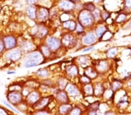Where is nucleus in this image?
Returning <instances> with one entry per match:
<instances>
[{
	"mask_svg": "<svg viewBox=\"0 0 131 115\" xmlns=\"http://www.w3.org/2000/svg\"><path fill=\"white\" fill-rule=\"evenodd\" d=\"M72 62L83 69L93 65V59L88 54L78 55L73 58Z\"/></svg>",
	"mask_w": 131,
	"mask_h": 115,
	"instance_id": "obj_13",
	"label": "nucleus"
},
{
	"mask_svg": "<svg viewBox=\"0 0 131 115\" xmlns=\"http://www.w3.org/2000/svg\"><path fill=\"white\" fill-rule=\"evenodd\" d=\"M83 74L88 77L92 81L97 80L100 77V74L93 65L89 66L84 69Z\"/></svg>",
	"mask_w": 131,
	"mask_h": 115,
	"instance_id": "obj_24",
	"label": "nucleus"
},
{
	"mask_svg": "<svg viewBox=\"0 0 131 115\" xmlns=\"http://www.w3.org/2000/svg\"><path fill=\"white\" fill-rule=\"evenodd\" d=\"M55 80H56V87L60 90H65L67 84L70 81L64 75L58 76Z\"/></svg>",
	"mask_w": 131,
	"mask_h": 115,
	"instance_id": "obj_27",
	"label": "nucleus"
},
{
	"mask_svg": "<svg viewBox=\"0 0 131 115\" xmlns=\"http://www.w3.org/2000/svg\"><path fill=\"white\" fill-rule=\"evenodd\" d=\"M6 51L18 47V39L14 34H4L1 35Z\"/></svg>",
	"mask_w": 131,
	"mask_h": 115,
	"instance_id": "obj_11",
	"label": "nucleus"
},
{
	"mask_svg": "<svg viewBox=\"0 0 131 115\" xmlns=\"http://www.w3.org/2000/svg\"><path fill=\"white\" fill-rule=\"evenodd\" d=\"M50 34V28L47 24L36 23L31 28L29 35L34 41L43 43L46 37Z\"/></svg>",
	"mask_w": 131,
	"mask_h": 115,
	"instance_id": "obj_2",
	"label": "nucleus"
},
{
	"mask_svg": "<svg viewBox=\"0 0 131 115\" xmlns=\"http://www.w3.org/2000/svg\"><path fill=\"white\" fill-rule=\"evenodd\" d=\"M55 95V100L60 104H67L70 102V98L65 90H58L56 92Z\"/></svg>",
	"mask_w": 131,
	"mask_h": 115,
	"instance_id": "obj_23",
	"label": "nucleus"
},
{
	"mask_svg": "<svg viewBox=\"0 0 131 115\" xmlns=\"http://www.w3.org/2000/svg\"><path fill=\"white\" fill-rule=\"evenodd\" d=\"M114 36V33L108 30L101 37L100 41H109L113 39Z\"/></svg>",
	"mask_w": 131,
	"mask_h": 115,
	"instance_id": "obj_38",
	"label": "nucleus"
},
{
	"mask_svg": "<svg viewBox=\"0 0 131 115\" xmlns=\"http://www.w3.org/2000/svg\"><path fill=\"white\" fill-rule=\"evenodd\" d=\"M110 88L114 93L124 88V81L120 79H113L110 81Z\"/></svg>",
	"mask_w": 131,
	"mask_h": 115,
	"instance_id": "obj_25",
	"label": "nucleus"
},
{
	"mask_svg": "<svg viewBox=\"0 0 131 115\" xmlns=\"http://www.w3.org/2000/svg\"><path fill=\"white\" fill-rule=\"evenodd\" d=\"M3 103L6 106H8V108H10V109L11 110H14V111H15V112H17V113H18V110H16V109H14V108L12 107V106H10V105L9 104V103H8V102H7V101H3Z\"/></svg>",
	"mask_w": 131,
	"mask_h": 115,
	"instance_id": "obj_49",
	"label": "nucleus"
},
{
	"mask_svg": "<svg viewBox=\"0 0 131 115\" xmlns=\"http://www.w3.org/2000/svg\"><path fill=\"white\" fill-rule=\"evenodd\" d=\"M64 75L69 81L77 83L80 75V68L73 62L65 65L64 69ZM78 84V83H77Z\"/></svg>",
	"mask_w": 131,
	"mask_h": 115,
	"instance_id": "obj_8",
	"label": "nucleus"
},
{
	"mask_svg": "<svg viewBox=\"0 0 131 115\" xmlns=\"http://www.w3.org/2000/svg\"><path fill=\"white\" fill-rule=\"evenodd\" d=\"M58 8L63 13H70L75 9V4L69 0H63L59 3Z\"/></svg>",
	"mask_w": 131,
	"mask_h": 115,
	"instance_id": "obj_18",
	"label": "nucleus"
},
{
	"mask_svg": "<svg viewBox=\"0 0 131 115\" xmlns=\"http://www.w3.org/2000/svg\"><path fill=\"white\" fill-rule=\"evenodd\" d=\"M38 49L41 52V54L43 55L46 60L51 59L52 58H53L54 56H55L52 54V52L50 51V49L48 48L47 46L43 43H41L38 46Z\"/></svg>",
	"mask_w": 131,
	"mask_h": 115,
	"instance_id": "obj_26",
	"label": "nucleus"
},
{
	"mask_svg": "<svg viewBox=\"0 0 131 115\" xmlns=\"http://www.w3.org/2000/svg\"><path fill=\"white\" fill-rule=\"evenodd\" d=\"M42 95H43L39 91V90H33L25 97V102H26V104L28 105H31L33 106L40 99Z\"/></svg>",
	"mask_w": 131,
	"mask_h": 115,
	"instance_id": "obj_17",
	"label": "nucleus"
},
{
	"mask_svg": "<svg viewBox=\"0 0 131 115\" xmlns=\"http://www.w3.org/2000/svg\"><path fill=\"white\" fill-rule=\"evenodd\" d=\"M93 30L97 38L98 39L99 41H100L103 35L108 30V28L107 24L104 22H101L100 23H97L95 24Z\"/></svg>",
	"mask_w": 131,
	"mask_h": 115,
	"instance_id": "obj_22",
	"label": "nucleus"
},
{
	"mask_svg": "<svg viewBox=\"0 0 131 115\" xmlns=\"http://www.w3.org/2000/svg\"><path fill=\"white\" fill-rule=\"evenodd\" d=\"M114 94L115 93L110 88H107L105 89L101 98L106 101H111V100H114Z\"/></svg>",
	"mask_w": 131,
	"mask_h": 115,
	"instance_id": "obj_32",
	"label": "nucleus"
},
{
	"mask_svg": "<svg viewBox=\"0 0 131 115\" xmlns=\"http://www.w3.org/2000/svg\"><path fill=\"white\" fill-rule=\"evenodd\" d=\"M50 20V11L47 8L40 7L37 8V23L47 24Z\"/></svg>",
	"mask_w": 131,
	"mask_h": 115,
	"instance_id": "obj_14",
	"label": "nucleus"
},
{
	"mask_svg": "<svg viewBox=\"0 0 131 115\" xmlns=\"http://www.w3.org/2000/svg\"><path fill=\"white\" fill-rule=\"evenodd\" d=\"M73 106L70 103L60 104L58 108V112L61 115H67L70 112Z\"/></svg>",
	"mask_w": 131,
	"mask_h": 115,
	"instance_id": "obj_31",
	"label": "nucleus"
},
{
	"mask_svg": "<svg viewBox=\"0 0 131 115\" xmlns=\"http://www.w3.org/2000/svg\"><path fill=\"white\" fill-rule=\"evenodd\" d=\"M94 49V45H92V46H88V47H86L83 48L82 50V52H89L92 50H93Z\"/></svg>",
	"mask_w": 131,
	"mask_h": 115,
	"instance_id": "obj_46",
	"label": "nucleus"
},
{
	"mask_svg": "<svg viewBox=\"0 0 131 115\" xmlns=\"http://www.w3.org/2000/svg\"><path fill=\"white\" fill-rule=\"evenodd\" d=\"M92 14L93 16L95 22H96V24L97 23L102 22L101 19V10L100 9L96 8V9L93 11L92 12Z\"/></svg>",
	"mask_w": 131,
	"mask_h": 115,
	"instance_id": "obj_37",
	"label": "nucleus"
},
{
	"mask_svg": "<svg viewBox=\"0 0 131 115\" xmlns=\"http://www.w3.org/2000/svg\"><path fill=\"white\" fill-rule=\"evenodd\" d=\"M69 1H71V2H72V3H73L76 4V3H77V2H78V1H79V0H69Z\"/></svg>",
	"mask_w": 131,
	"mask_h": 115,
	"instance_id": "obj_54",
	"label": "nucleus"
},
{
	"mask_svg": "<svg viewBox=\"0 0 131 115\" xmlns=\"http://www.w3.org/2000/svg\"><path fill=\"white\" fill-rule=\"evenodd\" d=\"M65 91H66L69 98H77L81 96H83L81 91V86L73 81H69L68 84Z\"/></svg>",
	"mask_w": 131,
	"mask_h": 115,
	"instance_id": "obj_12",
	"label": "nucleus"
},
{
	"mask_svg": "<svg viewBox=\"0 0 131 115\" xmlns=\"http://www.w3.org/2000/svg\"><path fill=\"white\" fill-rule=\"evenodd\" d=\"M86 29H84L79 22H77V28H76L75 30L74 31V33H75V34L79 38V37H81L82 35L84 34V33L86 32Z\"/></svg>",
	"mask_w": 131,
	"mask_h": 115,
	"instance_id": "obj_36",
	"label": "nucleus"
},
{
	"mask_svg": "<svg viewBox=\"0 0 131 115\" xmlns=\"http://www.w3.org/2000/svg\"><path fill=\"white\" fill-rule=\"evenodd\" d=\"M6 51L5 45H4V42L3 41V39L1 38V35L0 37V57H2L3 56L4 54L5 53Z\"/></svg>",
	"mask_w": 131,
	"mask_h": 115,
	"instance_id": "obj_43",
	"label": "nucleus"
},
{
	"mask_svg": "<svg viewBox=\"0 0 131 115\" xmlns=\"http://www.w3.org/2000/svg\"><path fill=\"white\" fill-rule=\"evenodd\" d=\"M38 1L39 0H27V3L29 5H35L38 3Z\"/></svg>",
	"mask_w": 131,
	"mask_h": 115,
	"instance_id": "obj_48",
	"label": "nucleus"
},
{
	"mask_svg": "<svg viewBox=\"0 0 131 115\" xmlns=\"http://www.w3.org/2000/svg\"><path fill=\"white\" fill-rule=\"evenodd\" d=\"M119 54V49L117 47H113L108 48L105 51V57L108 59L114 60Z\"/></svg>",
	"mask_w": 131,
	"mask_h": 115,
	"instance_id": "obj_28",
	"label": "nucleus"
},
{
	"mask_svg": "<svg viewBox=\"0 0 131 115\" xmlns=\"http://www.w3.org/2000/svg\"><path fill=\"white\" fill-rule=\"evenodd\" d=\"M60 21L61 23L66 22L67 20L71 19V16L69 13H62L60 16Z\"/></svg>",
	"mask_w": 131,
	"mask_h": 115,
	"instance_id": "obj_41",
	"label": "nucleus"
},
{
	"mask_svg": "<svg viewBox=\"0 0 131 115\" xmlns=\"http://www.w3.org/2000/svg\"><path fill=\"white\" fill-rule=\"evenodd\" d=\"M77 25V20L75 19L67 20L66 22L61 23V28L62 29V32L74 33Z\"/></svg>",
	"mask_w": 131,
	"mask_h": 115,
	"instance_id": "obj_19",
	"label": "nucleus"
},
{
	"mask_svg": "<svg viewBox=\"0 0 131 115\" xmlns=\"http://www.w3.org/2000/svg\"><path fill=\"white\" fill-rule=\"evenodd\" d=\"M23 65L25 68L38 66L47 62L39 49L25 55L23 58Z\"/></svg>",
	"mask_w": 131,
	"mask_h": 115,
	"instance_id": "obj_1",
	"label": "nucleus"
},
{
	"mask_svg": "<svg viewBox=\"0 0 131 115\" xmlns=\"http://www.w3.org/2000/svg\"><path fill=\"white\" fill-rule=\"evenodd\" d=\"M77 20L86 29V30H93L96 24L92 12L84 9L79 12Z\"/></svg>",
	"mask_w": 131,
	"mask_h": 115,
	"instance_id": "obj_3",
	"label": "nucleus"
},
{
	"mask_svg": "<svg viewBox=\"0 0 131 115\" xmlns=\"http://www.w3.org/2000/svg\"><path fill=\"white\" fill-rule=\"evenodd\" d=\"M125 85H126V87L131 89V77L129 79H128L127 80H126V82H125L124 81V86Z\"/></svg>",
	"mask_w": 131,
	"mask_h": 115,
	"instance_id": "obj_47",
	"label": "nucleus"
},
{
	"mask_svg": "<svg viewBox=\"0 0 131 115\" xmlns=\"http://www.w3.org/2000/svg\"><path fill=\"white\" fill-rule=\"evenodd\" d=\"M43 43L47 46L55 56L58 55L60 52L65 49L62 46L60 37L56 36L53 34L48 35L44 39Z\"/></svg>",
	"mask_w": 131,
	"mask_h": 115,
	"instance_id": "obj_5",
	"label": "nucleus"
},
{
	"mask_svg": "<svg viewBox=\"0 0 131 115\" xmlns=\"http://www.w3.org/2000/svg\"><path fill=\"white\" fill-rule=\"evenodd\" d=\"M16 72H15V71H13V72H8L7 73L8 74H15Z\"/></svg>",
	"mask_w": 131,
	"mask_h": 115,
	"instance_id": "obj_53",
	"label": "nucleus"
},
{
	"mask_svg": "<svg viewBox=\"0 0 131 115\" xmlns=\"http://www.w3.org/2000/svg\"><path fill=\"white\" fill-rule=\"evenodd\" d=\"M18 47L22 50L24 55L30 53L38 48L37 45L32 38L30 39L24 38L20 41H18Z\"/></svg>",
	"mask_w": 131,
	"mask_h": 115,
	"instance_id": "obj_10",
	"label": "nucleus"
},
{
	"mask_svg": "<svg viewBox=\"0 0 131 115\" xmlns=\"http://www.w3.org/2000/svg\"><path fill=\"white\" fill-rule=\"evenodd\" d=\"M82 94L83 98L87 97H91L93 95V83L87 84L81 86Z\"/></svg>",
	"mask_w": 131,
	"mask_h": 115,
	"instance_id": "obj_29",
	"label": "nucleus"
},
{
	"mask_svg": "<svg viewBox=\"0 0 131 115\" xmlns=\"http://www.w3.org/2000/svg\"><path fill=\"white\" fill-rule=\"evenodd\" d=\"M36 115H51L49 112L45 110L44 109L37 110V112L36 113Z\"/></svg>",
	"mask_w": 131,
	"mask_h": 115,
	"instance_id": "obj_45",
	"label": "nucleus"
},
{
	"mask_svg": "<svg viewBox=\"0 0 131 115\" xmlns=\"http://www.w3.org/2000/svg\"><path fill=\"white\" fill-rule=\"evenodd\" d=\"M113 60L108 59L107 58H103L100 59H97L94 60L93 66L96 70L97 71L100 76L107 74L112 69L113 66Z\"/></svg>",
	"mask_w": 131,
	"mask_h": 115,
	"instance_id": "obj_6",
	"label": "nucleus"
},
{
	"mask_svg": "<svg viewBox=\"0 0 131 115\" xmlns=\"http://www.w3.org/2000/svg\"><path fill=\"white\" fill-rule=\"evenodd\" d=\"M37 12V8L36 7L35 5H29V7L27 8V15L28 16V18L31 20H36Z\"/></svg>",
	"mask_w": 131,
	"mask_h": 115,
	"instance_id": "obj_30",
	"label": "nucleus"
},
{
	"mask_svg": "<svg viewBox=\"0 0 131 115\" xmlns=\"http://www.w3.org/2000/svg\"><path fill=\"white\" fill-rule=\"evenodd\" d=\"M68 115H82V110L79 107L75 106L72 108Z\"/></svg>",
	"mask_w": 131,
	"mask_h": 115,
	"instance_id": "obj_40",
	"label": "nucleus"
},
{
	"mask_svg": "<svg viewBox=\"0 0 131 115\" xmlns=\"http://www.w3.org/2000/svg\"><path fill=\"white\" fill-rule=\"evenodd\" d=\"M24 83H20L19 82L13 83L9 85L8 87V91H18L21 92L24 87Z\"/></svg>",
	"mask_w": 131,
	"mask_h": 115,
	"instance_id": "obj_33",
	"label": "nucleus"
},
{
	"mask_svg": "<svg viewBox=\"0 0 131 115\" xmlns=\"http://www.w3.org/2000/svg\"><path fill=\"white\" fill-rule=\"evenodd\" d=\"M111 16V14L107 10H103L101 11V19L103 22H105Z\"/></svg>",
	"mask_w": 131,
	"mask_h": 115,
	"instance_id": "obj_42",
	"label": "nucleus"
},
{
	"mask_svg": "<svg viewBox=\"0 0 131 115\" xmlns=\"http://www.w3.org/2000/svg\"><path fill=\"white\" fill-rule=\"evenodd\" d=\"M24 55L22 50L18 47L9 51H6L4 54L3 58L6 62L16 63L22 60Z\"/></svg>",
	"mask_w": 131,
	"mask_h": 115,
	"instance_id": "obj_7",
	"label": "nucleus"
},
{
	"mask_svg": "<svg viewBox=\"0 0 131 115\" xmlns=\"http://www.w3.org/2000/svg\"><path fill=\"white\" fill-rule=\"evenodd\" d=\"M96 6L92 2H89L87 3H84L83 5V8L84 9L88 10L90 12H93L96 9Z\"/></svg>",
	"mask_w": 131,
	"mask_h": 115,
	"instance_id": "obj_39",
	"label": "nucleus"
},
{
	"mask_svg": "<svg viewBox=\"0 0 131 115\" xmlns=\"http://www.w3.org/2000/svg\"><path fill=\"white\" fill-rule=\"evenodd\" d=\"M127 20V14L126 13L118 14L115 19V23L117 24H121L124 23Z\"/></svg>",
	"mask_w": 131,
	"mask_h": 115,
	"instance_id": "obj_34",
	"label": "nucleus"
},
{
	"mask_svg": "<svg viewBox=\"0 0 131 115\" xmlns=\"http://www.w3.org/2000/svg\"><path fill=\"white\" fill-rule=\"evenodd\" d=\"M53 95H47L45 96H42L39 101L33 106V108L36 110H43L47 108V106L50 102L52 101L53 98Z\"/></svg>",
	"mask_w": 131,
	"mask_h": 115,
	"instance_id": "obj_16",
	"label": "nucleus"
},
{
	"mask_svg": "<svg viewBox=\"0 0 131 115\" xmlns=\"http://www.w3.org/2000/svg\"><path fill=\"white\" fill-rule=\"evenodd\" d=\"M62 47L67 50L77 48L79 38L74 33L62 32L60 36Z\"/></svg>",
	"mask_w": 131,
	"mask_h": 115,
	"instance_id": "obj_4",
	"label": "nucleus"
},
{
	"mask_svg": "<svg viewBox=\"0 0 131 115\" xmlns=\"http://www.w3.org/2000/svg\"><path fill=\"white\" fill-rule=\"evenodd\" d=\"M124 8L126 11L131 9V0H124Z\"/></svg>",
	"mask_w": 131,
	"mask_h": 115,
	"instance_id": "obj_44",
	"label": "nucleus"
},
{
	"mask_svg": "<svg viewBox=\"0 0 131 115\" xmlns=\"http://www.w3.org/2000/svg\"><path fill=\"white\" fill-rule=\"evenodd\" d=\"M93 95L96 98H101L104 91L105 87L103 84V81H93Z\"/></svg>",
	"mask_w": 131,
	"mask_h": 115,
	"instance_id": "obj_20",
	"label": "nucleus"
},
{
	"mask_svg": "<svg viewBox=\"0 0 131 115\" xmlns=\"http://www.w3.org/2000/svg\"><path fill=\"white\" fill-rule=\"evenodd\" d=\"M1 6H0V12H1Z\"/></svg>",
	"mask_w": 131,
	"mask_h": 115,
	"instance_id": "obj_55",
	"label": "nucleus"
},
{
	"mask_svg": "<svg viewBox=\"0 0 131 115\" xmlns=\"http://www.w3.org/2000/svg\"><path fill=\"white\" fill-rule=\"evenodd\" d=\"M0 37H1V35H0Z\"/></svg>",
	"mask_w": 131,
	"mask_h": 115,
	"instance_id": "obj_56",
	"label": "nucleus"
},
{
	"mask_svg": "<svg viewBox=\"0 0 131 115\" xmlns=\"http://www.w3.org/2000/svg\"><path fill=\"white\" fill-rule=\"evenodd\" d=\"M0 115H9L5 109L0 107Z\"/></svg>",
	"mask_w": 131,
	"mask_h": 115,
	"instance_id": "obj_50",
	"label": "nucleus"
},
{
	"mask_svg": "<svg viewBox=\"0 0 131 115\" xmlns=\"http://www.w3.org/2000/svg\"><path fill=\"white\" fill-rule=\"evenodd\" d=\"M79 40L83 48L88 46L94 45L99 42L93 30H86L84 34L79 37Z\"/></svg>",
	"mask_w": 131,
	"mask_h": 115,
	"instance_id": "obj_9",
	"label": "nucleus"
},
{
	"mask_svg": "<svg viewBox=\"0 0 131 115\" xmlns=\"http://www.w3.org/2000/svg\"><path fill=\"white\" fill-rule=\"evenodd\" d=\"M8 102L13 105H18L24 101V96L21 92L8 91L7 94Z\"/></svg>",
	"mask_w": 131,
	"mask_h": 115,
	"instance_id": "obj_15",
	"label": "nucleus"
},
{
	"mask_svg": "<svg viewBox=\"0 0 131 115\" xmlns=\"http://www.w3.org/2000/svg\"><path fill=\"white\" fill-rule=\"evenodd\" d=\"M51 71L48 68H42L38 69L35 72V76L39 81L46 80V79L51 78Z\"/></svg>",
	"mask_w": 131,
	"mask_h": 115,
	"instance_id": "obj_21",
	"label": "nucleus"
},
{
	"mask_svg": "<svg viewBox=\"0 0 131 115\" xmlns=\"http://www.w3.org/2000/svg\"><path fill=\"white\" fill-rule=\"evenodd\" d=\"M103 1V0H93V3L94 5L95 4H97V5H98V4H100V3H102Z\"/></svg>",
	"mask_w": 131,
	"mask_h": 115,
	"instance_id": "obj_52",
	"label": "nucleus"
},
{
	"mask_svg": "<svg viewBox=\"0 0 131 115\" xmlns=\"http://www.w3.org/2000/svg\"><path fill=\"white\" fill-rule=\"evenodd\" d=\"M92 82V81L88 77H87L86 75H84L83 74L79 75V77H78V84L80 85V86L87 84L90 83Z\"/></svg>",
	"mask_w": 131,
	"mask_h": 115,
	"instance_id": "obj_35",
	"label": "nucleus"
},
{
	"mask_svg": "<svg viewBox=\"0 0 131 115\" xmlns=\"http://www.w3.org/2000/svg\"><path fill=\"white\" fill-rule=\"evenodd\" d=\"M125 29H126V30H131V20L129 21L127 24L124 25Z\"/></svg>",
	"mask_w": 131,
	"mask_h": 115,
	"instance_id": "obj_51",
	"label": "nucleus"
}]
</instances>
